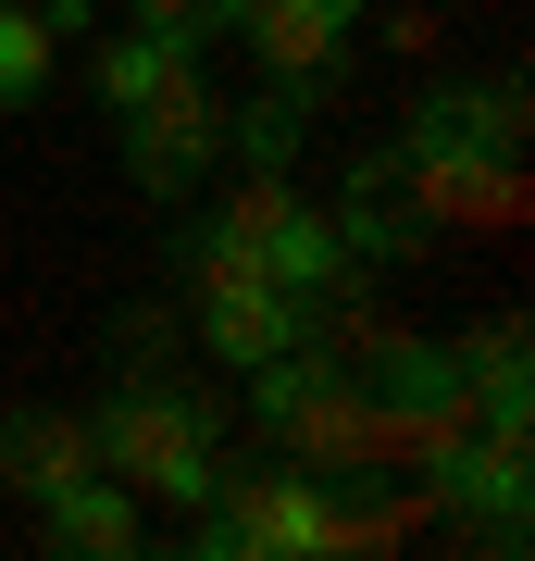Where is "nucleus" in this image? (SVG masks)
I'll use <instances>...</instances> for the list:
<instances>
[{
	"instance_id": "39448f33",
	"label": "nucleus",
	"mask_w": 535,
	"mask_h": 561,
	"mask_svg": "<svg viewBox=\"0 0 535 561\" xmlns=\"http://www.w3.org/2000/svg\"><path fill=\"white\" fill-rule=\"evenodd\" d=\"M199 549H275V561H299V549H324V474H261V486H237V500H212V524H199Z\"/></svg>"
},
{
	"instance_id": "6e6552de",
	"label": "nucleus",
	"mask_w": 535,
	"mask_h": 561,
	"mask_svg": "<svg viewBox=\"0 0 535 561\" xmlns=\"http://www.w3.org/2000/svg\"><path fill=\"white\" fill-rule=\"evenodd\" d=\"M0 474H13L25 500H50V486L100 474V424L88 412H0Z\"/></svg>"
},
{
	"instance_id": "423d86ee",
	"label": "nucleus",
	"mask_w": 535,
	"mask_h": 561,
	"mask_svg": "<svg viewBox=\"0 0 535 561\" xmlns=\"http://www.w3.org/2000/svg\"><path fill=\"white\" fill-rule=\"evenodd\" d=\"M411 213H423V238H449V225H523V175L498 150H437V162H411Z\"/></svg>"
},
{
	"instance_id": "dca6fc26",
	"label": "nucleus",
	"mask_w": 535,
	"mask_h": 561,
	"mask_svg": "<svg viewBox=\"0 0 535 561\" xmlns=\"http://www.w3.org/2000/svg\"><path fill=\"white\" fill-rule=\"evenodd\" d=\"M474 125H486V150H498V162H523V88H511V76H486V88H474Z\"/></svg>"
},
{
	"instance_id": "20e7f679",
	"label": "nucleus",
	"mask_w": 535,
	"mask_h": 561,
	"mask_svg": "<svg viewBox=\"0 0 535 561\" xmlns=\"http://www.w3.org/2000/svg\"><path fill=\"white\" fill-rule=\"evenodd\" d=\"M224 25L261 50V76L287 88V101H312L324 76L349 62V25H361V0H224Z\"/></svg>"
},
{
	"instance_id": "9d476101",
	"label": "nucleus",
	"mask_w": 535,
	"mask_h": 561,
	"mask_svg": "<svg viewBox=\"0 0 535 561\" xmlns=\"http://www.w3.org/2000/svg\"><path fill=\"white\" fill-rule=\"evenodd\" d=\"M261 275H275L287 300H312V287H337V275H361V262H349V238H337V225H324V213H287L275 238H261Z\"/></svg>"
},
{
	"instance_id": "1a4fd4ad",
	"label": "nucleus",
	"mask_w": 535,
	"mask_h": 561,
	"mask_svg": "<svg viewBox=\"0 0 535 561\" xmlns=\"http://www.w3.org/2000/svg\"><path fill=\"white\" fill-rule=\"evenodd\" d=\"M150 524H138V486H113V474H75V486H50V549H100V561H125Z\"/></svg>"
},
{
	"instance_id": "0eeeda50",
	"label": "nucleus",
	"mask_w": 535,
	"mask_h": 561,
	"mask_svg": "<svg viewBox=\"0 0 535 561\" xmlns=\"http://www.w3.org/2000/svg\"><path fill=\"white\" fill-rule=\"evenodd\" d=\"M199 324H212V350L237 362V375H249V362H275V350H299V337H312V312H299V300H287L275 275H224V287H199Z\"/></svg>"
},
{
	"instance_id": "f8f14e48",
	"label": "nucleus",
	"mask_w": 535,
	"mask_h": 561,
	"mask_svg": "<svg viewBox=\"0 0 535 561\" xmlns=\"http://www.w3.org/2000/svg\"><path fill=\"white\" fill-rule=\"evenodd\" d=\"M287 213H299V187H287V162H249V175L224 187V225H212V238H237V250L261 262V238H275Z\"/></svg>"
},
{
	"instance_id": "2eb2a0df",
	"label": "nucleus",
	"mask_w": 535,
	"mask_h": 561,
	"mask_svg": "<svg viewBox=\"0 0 535 561\" xmlns=\"http://www.w3.org/2000/svg\"><path fill=\"white\" fill-rule=\"evenodd\" d=\"M224 25V0H138V38H175V50H199Z\"/></svg>"
},
{
	"instance_id": "f3484780",
	"label": "nucleus",
	"mask_w": 535,
	"mask_h": 561,
	"mask_svg": "<svg viewBox=\"0 0 535 561\" xmlns=\"http://www.w3.org/2000/svg\"><path fill=\"white\" fill-rule=\"evenodd\" d=\"M237 150H249V162H287V150H299V101H287V88H275V101H249Z\"/></svg>"
},
{
	"instance_id": "ddd939ff",
	"label": "nucleus",
	"mask_w": 535,
	"mask_h": 561,
	"mask_svg": "<svg viewBox=\"0 0 535 561\" xmlns=\"http://www.w3.org/2000/svg\"><path fill=\"white\" fill-rule=\"evenodd\" d=\"M162 62H187V50H175V38H125V50H100V101L125 113V101H138V88L162 76Z\"/></svg>"
},
{
	"instance_id": "9b49d317",
	"label": "nucleus",
	"mask_w": 535,
	"mask_h": 561,
	"mask_svg": "<svg viewBox=\"0 0 535 561\" xmlns=\"http://www.w3.org/2000/svg\"><path fill=\"white\" fill-rule=\"evenodd\" d=\"M50 62H62L50 0H0V101H38V88H50Z\"/></svg>"
},
{
	"instance_id": "4468645a",
	"label": "nucleus",
	"mask_w": 535,
	"mask_h": 561,
	"mask_svg": "<svg viewBox=\"0 0 535 561\" xmlns=\"http://www.w3.org/2000/svg\"><path fill=\"white\" fill-rule=\"evenodd\" d=\"M449 362H461L474 387H523V324L498 312V324H474V350H449Z\"/></svg>"
},
{
	"instance_id": "f257e3e1",
	"label": "nucleus",
	"mask_w": 535,
	"mask_h": 561,
	"mask_svg": "<svg viewBox=\"0 0 535 561\" xmlns=\"http://www.w3.org/2000/svg\"><path fill=\"white\" fill-rule=\"evenodd\" d=\"M249 375H261V437H275L299 474H361V375L349 362H324L299 337L275 362H249Z\"/></svg>"
},
{
	"instance_id": "f03ea898",
	"label": "nucleus",
	"mask_w": 535,
	"mask_h": 561,
	"mask_svg": "<svg viewBox=\"0 0 535 561\" xmlns=\"http://www.w3.org/2000/svg\"><path fill=\"white\" fill-rule=\"evenodd\" d=\"M100 424V474L113 486H138V500H212V412L199 400H162V387H125L113 412H88Z\"/></svg>"
},
{
	"instance_id": "7ed1b4c3",
	"label": "nucleus",
	"mask_w": 535,
	"mask_h": 561,
	"mask_svg": "<svg viewBox=\"0 0 535 561\" xmlns=\"http://www.w3.org/2000/svg\"><path fill=\"white\" fill-rule=\"evenodd\" d=\"M212 150H224V113H212V88H199V62H162L138 101H125V162H138L162 201H175Z\"/></svg>"
}]
</instances>
